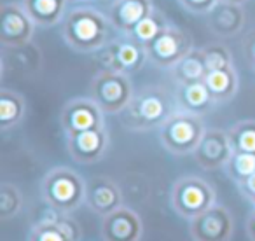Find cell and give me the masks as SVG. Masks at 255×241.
Masks as SVG:
<instances>
[{"instance_id":"obj_26","label":"cell","mask_w":255,"mask_h":241,"mask_svg":"<svg viewBox=\"0 0 255 241\" xmlns=\"http://www.w3.org/2000/svg\"><path fill=\"white\" fill-rule=\"evenodd\" d=\"M23 192L18 185L4 182L0 185V219L11 220L23 210Z\"/></svg>"},{"instance_id":"obj_7","label":"cell","mask_w":255,"mask_h":241,"mask_svg":"<svg viewBox=\"0 0 255 241\" xmlns=\"http://www.w3.org/2000/svg\"><path fill=\"white\" fill-rule=\"evenodd\" d=\"M105 114L119 116L135 96L131 75L112 70H98L89 82V95Z\"/></svg>"},{"instance_id":"obj_30","label":"cell","mask_w":255,"mask_h":241,"mask_svg":"<svg viewBox=\"0 0 255 241\" xmlns=\"http://www.w3.org/2000/svg\"><path fill=\"white\" fill-rule=\"evenodd\" d=\"M241 49H243V56L247 60L248 67L255 72V30L248 32L241 40Z\"/></svg>"},{"instance_id":"obj_25","label":"cell","mask_w":255,"mask_h":241,"mask_svg":"<svg viewBox=\"0 0 255 241\" xmlns=\"http://www.w3.org/2000/svg\"><path fill=\"white\" fill-rule=\"evenodd\" d=\"M170 23H171V19L168 18L163 11L156 9L152 14H149L145 19H142V21L133 28V32L129 33V35L135 37V39L138 40L140 44H143V46H149V44L159 35L161 30H163L166 25H170Z\"/></svg>"},{"instance_id":"obj_32","label":"cell","mask_w":255,"mask_h":241,"mask_svg":"<svg viewBox=\"0 0 255 241\" xmlns=\"http://www.w3.org/2000/svg\"><path fill=\"white\" fill-rule=\"evenodd\" d=\"M245 231L250 241H255V206H252V210L248 212L247 220H245Z\"/></svg>"},{"instance_id":"obj_31","label":"cell","mask_w":255,"mask_h":241,"mask_svg":"<svg viewBox=\"0 0 255 241\" xmlns=\"http://www.w3.org/2000/svg\"><path fill=\"white\" fill-rule=\"evenodd\" d=\"M236 187H238V191L241 192V196H243L247 201H250V205H254L255 203V175H252L247 180L236 184Z\"/></svg>"},{"instance_id":"obj_29","label":"cell","mask_w":255,"mask_h":241,"mask_svg":"<svg viewBox=\"0 0 255 241\" xmlns=\"http://www.w3.org/2000/svg\"><path fill=\"white\" fill-rule=\"evenodd\" d=\"M184 11L194 16H208L222 0H177Z\"/></svg>"},{"instance_id":"obj_17","label":"cell","mask_w":255,"mask_h":241,"mask_svg":"<svg viewBox=\"0 0 255 241\" xmlns=\"http://www.w3.org/2000/svg\"><path fill=\"white\" fill-rule=\"evenodd\" d=\"M152 0H112L107 16L110 18L116 30L124 35H129L142 19L156 11Z\"/></svg>"},{"instance_id":"obj_8","label":"cell","mask_w":255,"mask_h":241,"mask_svg":"<svg viewBox=\"0 0 255 241\" xmlns=\"http://www.w3.org/2000/svg\"><path fill=\"white\" fill-rule=\"evenodd\" d=\"M194 47L189 32L175 25L173 21L159 32V35L145 46L149 63L161 70H171L189 51Z\"/></svg>"},{"instance_id":"obj_5","label":"cell","mask_w":255,"mask_h":241,"mask_svg":"<svg viewBox=\"0 0 255 241\" xmlns=\"http://www.w3.org/2000/svg\"><path fill=\"white\" fill-rule=\"evenodd\" d=\"M170 203L178 215L192 220L217 205V191L199 175H184L171 187Z\"/></svg>"},{"instance_id":"obj_20","label":"cell","mask_w":255,"mask_h":241,"mask_svg":"<svg viewBox=\"0 0 255 241\" xmlns=\"http://www.w3.org/2000/svg\"><path fill=\"white\" fill-rule=\"evenodd\" d=\"M175 103L177 109L185 110V112L205 116L215 107L212 95L203 82H191V84H178L175 88Z\"/></svg>"},{"instance_id":"obj_14","label":"cell","mask_w":255,"mask_h":241,"mask_svg":"<svg viewBox=\"0 0 255 241\" xmlns=\"http://www.w3.org/2000/svg\"><path fill=\"white\" fill-rule=\"evenodd\" d=\"M100 236L103 241H140L143 236L142 217L129 206H119L103 217Z\"/></svg>"},{"instance_id":"obj_15","label":"cell","mask_w":255,"mask_h":241,"mask_svg":"<svg viewBox=\"0 0 255 241\" xmlns=\"http://www.w3.org/2000/svg\"><path fill=\"white\" fill-rule=\"evenodd\" d=\"M81 226L68 213L51 210L33 224L26 241H81Z\"/></svg>"},{"instance_id":"obj_9","label":"cell","mask_w":255,"mask_h":241,"mask_svg":"<svg viewBox=\"0 0 255 241\" xmlns=\"http://www.w3.org/2000/svg\"><path fill=\"white\" fill-rule=\"evenodd\" d=\"M35 23L26 14L21 2H5L0 11V46L18 49L30 46L35 37Z\"/></svg>"},{"instance_id":"obj_3","label":"cell","mask_w":255,"mask_h":241,"mask_svg":"<svg viewBox=\"0 0 255 241\" xmlns=\"http://www.w3.org/2000/svg\"><path fill=\"white\" fill-rule=\"evenodd\" d=\"M88 180L68 166H54L40 180V198L49 210L72 215L86 205Z\"/></svg>"},{"instance_id":"obj_16","label":"cell","mask_w":255,"mask_h":241,"mask_svg":"<svg viewBox=\"0 0 255 241\" xmlns=\"http://www.w3.org/2000/svg\"><path fill=\"white\" fill-rule=\"evenodd\" d=\"M86 206L100 217H107L123 206V192L116 180L107 175H95L88 180Z\"/></svg>"},{"instance_id":"obj_11","label":"cell","mask_w":255,"mask_h":241,"mask_svg":"<svg viewBox=\"0 0 255 241\" xmlns=\"http://www.w3.org/2000/svg\"><path fill=\"white\" fill-rule=\"evenodd\" d=\"M192 241H231L234 219L224 205H213L189 224Z\"/></svg>"},{"instance_id":"obj_22","label":"cell","mask_w":255,"mask_h":241,"mask_svg":"<svg viewBox=\"0 0 255 241\" xmlns=\"http://www.w3.org/2000/svg\"><path fill=\"white\" fill-rule=\"evenodd\" d=\"M168 72H170L171 79L175 81V86L191 84V82H203L206 79V75H208V67H206L203 47L194 46Z\"/></svg>"},{"instance_id":"obj_28","label":"cell","mask_w":255,"mask_h":241,"mask_svg":"<svg viewBox=\"0 0 255 241\" xmlns=\"http://www.w3.org/2000/svg\"><path fill=\"white\" fill-rule=\"evenodd\" d=\"M203 51H205V60H206L208 72L220 70V68H227L234 65L233 53H231L229 47L224 46V44H220V42L208 44V46L203 47Z\"/></svg>"},{"instance_id":"obj_1","label":"cell","mask_w":255,"mask_h":241,"mask_svg":"<svg viewBox=\"0 0 255 241\" xmlns=\"http://www.w3.org/2000/svg\"><path fill=\"white\" fill-rule=\"evenodd\" d=\"M107 12L91 4L70 5L60 23V35L63 42L75 53L95 54L117 35Z\"/></svg>"},{"instance_id":"obj_35","label":"cell","mask_w":255,"mask_h":241,"mask_svg":"<svg viewBox=\"0 0 255 241\" xmlns=\"http://www.w3.org/2000/svg\"><path fill=\"white\" fill-rule=\"evenodd\" d=\"M252 206H255V203H254V205H252Z\"/></svg>"},{"instance_id":"obj_2","label":"cell","mask_w":255,"mask_h":241,"mask_svg":"<svg viewBox=\"0 0 255 241\" xmlns=\"http://www.w3.org/2000/svg\"><path fill=\"white\" fill-rule=\"evenodd\" d=\"M175 110V95L163 86H145L140 91H135L129 105L119 114V120L128 131H159Z\"/></svg>"},{"instance_id":"obj_27","label":"cell","mask_w":255,"mask_h":241,"mask_svg":"<svg viewBox=\"0 0 255 241\" xmlns=\"http://www.w3.org/2000/svg\"><path fill=\"white\" fill-rule=\"evenodd\" d=\"M224 171L234 184L247 180L248 177L255 175V154L234 152L227 166L224 168Z\"/></svg>"},{"instance_id":"obj_13","label":"cell","mask_w":255,"mask_h":241,"mask_svg":"<svg viewBox=\"0 0 255 241\" xmlns=\"http://www.w3.org/2000/svg\"><path fill=\"white\" fill-rule=\"evenodd\" d=\"M234 149L231 145V140L227 131L219 128L206 129L205 136L199 142L198 149L194 150V161L201 170L217 171L224 170L231 161Z\"/></svg>"},{"instance_id":"obj_18","label":"cell","mask_w":255,"mask_h":241,"mask_svg":"<svg viewBox=\"0 0 255 241\" xmlns=\"http://www.w3.org/2000/svg\"><path fill=\"white\" fill-rule=\"evenodd\" d=\"M206 25H208L210 32L215 37H219V39H233V37H238L245 30V25H247L245 9L236 4L220 2L206 16Z\"/></svg>"},{"instance_id":"obj_6","label":"cell","mask_w":255,"mask_h":241,"mask_svg":"<svg viewBox=\"0 0 255 241\" xmlns=\"http://www.w3.org/2000/svg\"><path fill=\"white\" fill-rule=\"evenodd\" d=\"M95 61L100 70H112L133 75L149 63L147 49L135 37L117 33L105 47L95 53Z\"/></svg>"},{"instance_id":"obj_21","label":"cell","mask_w":255,"mask_h":241,"mask_svg":"<svg viewBox=\"0 0 255 241\" xmlns=\"http://www.w3.org/2000/svg\"><path fill=\"white\" fill-rule=\"evenodd\" d=\"M205 84L215 105H222V103H229L238 95V91H240V75H238L236 67L233 65V67L208 72Z\"/></svg>"},{"instance_id":"obj_23","label":"cell","mask_w":255,"mask_h":241,"mask_svg":"<svg viewBox=\"0 0 255 241\" xmlns=\"http://www.w3.org/2000/svg\"><path fill=\"white\" fill-rule=\"evenodd\" d=\"M26 100L21 93L14 89H0V129L7 133L16 129L26 116Z\"/></svg>"},{"instance_id":"obj_33","label":"cell","mask_w":255,"mask_h":241,"mask_svg":"<svg viewBox=\"0 0 255 241\" xmlns=\"http://www.w3.org/2000/svg\"><path fill=\"white\" fill-rule=\"evenodd\" d=\"M222 2H227V4H236V5H241V7H245V4H248L250 0H222Z\"/></svg>"},{"instance_id":"obj_24","label":"cell","mask_w":255,"mask_h":241,"mask_svg":"<svg viewBox=\"0 0 255 241\" xmlns=\"http://www.w3.org/2000/svg\"><path fill=\"white\" fill-rule=\"evenodd\" d=\"M234 152L255 154V119L238 120L227 129Z\"/></svg>"},{"instance_id":"obj_34","label":"cell","mask_w":255,"mask_h":241,"mask_svg":"<svg viewBox=\"0 0 255 241\" xmlns=\"http://www.w3.org/2000/svg\"><path fill=\"white\" fill-rule=\"evenodd\" d=\"M68 2H70V5H82V4H91L95 0H68Z\"/></svg>"},{"instance_id":"obj_10","label":"cell","mask_w":255,"mask_h":241,"mask_svg":"<svg viewBox=\"0 0 255 241\" xmlns=\"http://www.w3.org/2000/svg\"><path fill=\"white\" fill-rule=\"evenodd\" d=\"M60 124L65 136L105 126V112L91 96H75L63 105Z\"/></svg>"},{"instance_id":"obj_12","label":"cell","mask_w":255,"mask_h":241,"mask_svg":"<svg viewBox=\"0 0 255 241\" xmlns=\"http://www.w3.org/2000/svg\"><path fill=\"white\" fill-rule=\"evenodd\" d=\"M65 138H67L68 156L79 164L98 163L107 156L110 149V135L107 131V126L68 135Z\"/></svg>"},{"instance_id":"obj_19","label":"cell","mask_w":255,"mask_h":241,"mask_svg":"<svg viewBox=\"0 0 255 241\" xmlns=\"http://www.w3.org/2000/svg\"><path fill=\"white\" fill-rule=\"evenodd\" d=\"M21 5L37 28L60 26L70 9L68 0H21Z\"/></svg>"},{"instance_id":"obj_4","label":"cell","mask_w":255,"mask_h":241,"mask_svg":"<svg viewBox=\"0 0 255 241\" xmlns=\"http://www.w3.org/2000/svg\"><path fill=\"white\" fill-rule=\"evenodd\" d=\"M205 133L206 126L203 116L177 109L161 126L159 140L163 149L171 156H191L198 149Z\"/></svg>"}]
</instances>
